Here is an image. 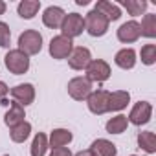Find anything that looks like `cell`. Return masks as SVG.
I'll use <instances>...</instances> for the list:
<instances>
[{
    "instance_id": "9",
    "label": "cell",
    "mask_w": 156,
    "mask_h": 156,
    "mask_svg": "<svg viewBox=\"0 0 156 156\" xmlns=\"http://www.w3.org/2000/svg\"><path fill=\"white\" fill-rule=\"evenodd\" d=\"M108 98H110V92H107V90H92V94L87 98L88 110L96 116L107 114L108 112Z\"/></svg>"
},
{
    "instance_id": "13",
    "label": "cell",
    "mask_w": 156,
    "mask_h": 156,
    "mask_svg": "<svg viewBox=\"0 0 156 156\" xmlns=\"http://www.w3.org/2000/svg\"><path fill=\"white\" fill-rule=\"evenodd\" d=\"M94 9L96 11H99L108 22H116V20H119L121 19V8L116 4V2H110V0H98L96 2V6H94Z\"/></svg>"
},
{
    "instance_id": "5",
    "label": "cell",
    "mask_w": 156,
    "mask_h": 156,
    "mask_svg": "<svg viewBox=\"0 0 156 156\" xmlns=\"http://www.w3.org/2000/svg\"><path fill=\"white\" fill-rule=\"evenodd\" d=\"M85 72H87L85 77H87L90 83H105L108 77H110V73H112L110 64L105 59H92Z\"/></svg>"
},
{
    "instance_id": "14",
    "label": "cell",
    "mask_w": 156,
    "mask_h": 156,
    "mask_svg": "<svg viewBox=\"0 0 156 156\" xmlns=\"http://www.w3.org/2000/svg\"><path fill=\"white\" fill-rule=\"evenodd\" d=\"M64 15L66 13H64L62 8H59V6H48L44 9V13H42V24L46 28H50V30H57V28H61Z\"/></svg>"
},
{
    "instance_id": "10",
    "label": "cell",
    "mask_w": 156,
    "mask_h": 156,
    "mask_svg": "<svg viewBox=\"0 0 156 156\" xmlns=\"http://www.w3.org/2000/svg\"><path fill=\"white\" fill-rule=\"evenodd\" d=\"M92 61V53L88 48L85 46H73L70 57H68V66L75 72H81V70H87V66L90 64Z\"/></svg>"
},
{
    "instance_id": "29",
    "label": "cell",
    "mask_w": 156,
    "mask_h": 156,
    "mask_svg": "<svg viewBox=\"0 0 156 156\" xmlns=\"http://www.w3.org/2000/svg\"><path fill=\"white\" fill-rule=\"evenodd\" d=\"M8 94H9V87L4 81H0V105H9L8 103Z\"/></svg>"
},
{
    "instance_id": "33",
    "label": "cell",
    "mask_w": 156,
    "mask_h": 156,
    "mask_svg": "<svg viewBox=\"0 0 156 156\" xmlns=\"http://www.w3.org/2000/svg\"><path fill=\"white\" fill-rule=\"evenodd\" d=\"M77 6H88V0H75Z\"/></svg>"
},
{
    "instance_id": "1",
    "label": "cell",
    "mask_w": 156,
    "mask_h": 156,
    "mask_svg": "<svg viewBox=\"0 0 156 156\" xmlns=\"http://www.w3.org/2000/svg\"><path fill=\"white\" fill-rule=\"evenodd\" d=\"M19 50L22 53H26L28 57L41 53L42 50V35L37 30H26L19 35Z\"/></svg>"
},
{
    "instance_id": "12",
    "label": "cell",
    "mask_w": 156,
    "mask_h": 156,
    "mask_svg": "<svg viewBox=\"0 0 156 156\" xmlns=\"http://www.w3.org/2000/svg\"><path fill=\"white\" fill-rule=\"evenodd\" d=\"M9 92H11L13 101L22 105V107H28L35 101V87L31 83H20V85L13 87Z\"/></svg>"
},
{
    "instance_id": "32",
    "label": "cell",
    "mask_w": 156,
    "mask_h": 156,
    "mask_svg": "<svg viewBox=\"0 0 156 156\" xmlns=\"http://www.w3.org/2000/svg\"><path fill=\"white\" fill-rule=\"evenodd\" d=\"M6 9H8L6 2H4V0H0V15H4V13H6Z\"/></svg>"
},
{
    "instance_id": "6",
    "label": "cell",
    "mask_w": 156,
    "mask_h": 156,
    "mask_svg": "<svg viewBox=\"0 0 156 156\" xmlns=\"http://www.w3.org/2000/svg\"><path fill=\"white\" fill-rule=\"evenodd\" d=\"M68 96L75 101H87V98L92 94V83L83 75H77L68 81Z\"/></svg>"
},
{
    "instance_id": "23",
    "label": "cell",
    "mask_w": 156,
    "mask_h": 156,
    "mask_svg": "<svg viewBox=\"0 0 156 156\" xmlns=\"http://www.w3.org/2000/svg\"><path fill=\"white\" fill-rule=\"evenodd\" d=\"M30 134H31V123H28V121H22L9 129V138L13 143H24L30 138Z\"/></svg>"
},
{
    "instance_id": "19",
    "label": "cell",
    "mask_w": 156,
    "mask_h": 156,
    "mask_svg": "<svg viewBox=\"0 0 156 156\" xmlns=\"http://www.w3.org/2000/svg\"><path fill=\"white\" fill-rule=\"evenodd\" d=\"M22 121H26V110H24V107L22 105H19V103H11L9 105V108H8V112H6V116H4V123L11 129V127H15V125H19V123H22Z\"/></svg>"
},
{
    "instance_id": "3",
    "label": "cell",
    "mask_w": 156,
    "mask_h": 156,
    "mask_svg": "<svg viewBox=\"0 0 156 156\" xmlns=\"http://www.w3.org/2000/svg\"><path fill=\"white\" fill-rule=\"evenodd\" d=\"M4 64L13 75H24L30 70V57L26 53H22L19 48H15V50H9L6 53Z\"/></svg>"
},
{
    "instance_id": "27",
    "label": "cell",
    "mask_w": 156,
    "mask_h": 156,
    "mask_svg": "<svg viewBox=\"0 0 156 156\" xmlns=\"http://www.w3.org/2000/svg\"><path fill=\"white\" fill-rule=\"evenodd\" d=\"M140 59L145 66H152L156 62V44H145L140 50Z\"/></svg>"
},
{
    "instance_id": "21",
    "label": "cell",
    "mask_w": 156,
    "mask_h": 156,
    "mask_svg": "<svg viewBox=\"0 0 156 156\" xmlns=\"http://www.w3.org/2000/svg\"><path fill=\"white\" fill-rule=\"evenodd\" d=\"M118 6L127 9V13L130 17H141V15H145L149 2H145V0H121Z\"/></svg>"
},
{
    "instance_id": "2",
    "label": "cell",
    "mask_w": 156,
    "mask_h": 156,
    "mask_svg": "<svg viewBox=\"0 0 156 156\" xmlns=\"http://www.w3.org/2000/svg\"><path fill=\"white\" fill-rule=\"evenodd\" d=\"M108 26H110V22L96 9H90L85 15V31L90 37H103V35H107Z\"/></svg>"
},
{
    "instance_id": "4",
    "label": "cell",
    "mask_w": 156,
    "mask_h": 156,
    "mask_svg": "<svg viewBox=\"0 0 156 156\" xmlns=\"http://www.w3.org/2000/svg\"><path fill=\"white\" fill-rule=\"evenodd\" d=\"M59 30H61V35L73 41L75 37L83 35V31H85V17L79 13H68V15H64Z\"/></svg>"
},
{
    "instance_id": "35",
    "label": "cell",
    "mask_w": 156,
    "mask_h": 156,
    "mask_svg": "<svg viewBox=\"0 0 156 156\" xmlns=\"http://www.w3.org/2000/svg\"><path fill=\"white\" fill-rule=\"evenodd\" d=\"M4 156H9V154H4Z\"/></svg>"
},
{
    "instance_id": "15",
    "label": "cell",
    "mask_w": 156,
    "mask_h": 156,
    "mask_svg": "<svg viewBox=\"0 0 156 156\" xmlns=\"http://www.w3.org/2000/svg\"><path fill=\"white\" fill-rule=\"evenodd\" d=\"M114 62L121 70H132L136 66V62H138V53L132 48H121L114 55Z\"/></svg>"
},
{
    "instance_id": "34",
    "label": "cell",
    "mask_w": 156,
    "mask_h": 156,
    "mask_svg": "<svg viewBox=\"0 0 156 156\" xmlns=\"http://www.w3.org/2000/svg\"><path fill=\"white\" fill-rule=\"evenodd\" d=\"M130 156H138V154H130Z\"/></svg>"
},
{
    "instance_id": "30",
    "label": "cell",
    "mask_w": 156,
    "mask_h": 156,
    "mask_svg": "<svg viewBox=\"0 0 156 156\" xmlns=\"http://www.w3.org/2000/svg\"><path fill=\"white\" fill-rule=\"evenodd\" d=\"M50 156H73L70 147H57V149H51Z\"/></svg>"
},
{
    "instance_id": "16",
    "label": "cell",
    "mask_w": 156,
    "mask_h": 156,
    "mask_svg": "<svg viewBox=\"0 0 156 156\" xmlns=\"http://www.w3.org/2000/svg\"><path fill=\"white\" fill-rule=\"evenodd\" d=\"M72 140H73V134L68 129H53L48 136V145H50V149L66 147L72 143Z\"/></svg>"
},
{
    "instance_id": "18",
    "label": "cell",
    "mask_w": 156,
    "mask_h": 156,
    "mask_svg": "<svg viewBox=\"0 0 156 156\" xmlns=\"http://www.w3.org/2000/svg\"><path fill=\"white\" fill-rule=\"evenodd\" d=\"M90 151L94 156H116L118 154V147L110 140H105V138L94 140L90 145Z\"/></svg>"
},
{
    "instance_id": "31",
    "label": "cell",
    "mask_w": 156,
    "mask_h": 156,
    "mask_svg": "<svg viewBox=\"0 0 156 156\" xmlns=\"http://www.w3.org/2000/svg\"><path fill=\"white\" fill-rule=\"evenodd\" d=\"M73 156H94V154H92L90 149H87V151H79L77 154H73Z\"/></svg>"
},
{
    "instance_id": "25",
    "label": "cell",
    "mask_w": 156,
    "mask_h": 156,
    "mask_svg": "<svg viewBox=\"0 0 156 156\" xmlns=\"http://www.w3.org/2000/svg\"><path fill=\"white\" fill-rule=\"evenodd\" d=\"M50 149L48 145V136L44 132H37L33 136L31 147H30V154L31 156H46V151Z\"/></svg>"
},
{
    "instance_id": "26",
    "label": "cell",
    "mask_w": 156,
    "mask_h": 156,
    "mask_svg": "<svg viewBox=\"0 0 156 156\" xmlns=\"http://www.w3.org/2000/svg\"><path fill=\"white\" fill-rule=\"evenodd\" d=\"M140 31H141V37H147V39L156 37V15L154 13H145L143 15L141 24H140Z\"/></svg>"
},
{
    "instance_id": "8",
    "label": "cell",
    "mask_w": 156,
    "mask_h": 156,
    "mask_svg": "<svg viewBox=\"0 0 156 156\" xmlns=\"http://www.w3.org/2000/svg\"><path fill=\"white\" fill-rule=\"evenodd\" d=\"M151 118H152V105H151L149 101H138V103L130 108V112H129V116H127L129 123H132V125H136V127L147 125V123L151 121Z\"/></svg>"
},
{
    "instance_id": "17",
    "label": "cell",
    "mask_w": 156,
    "mask_h": 156,
    "mask_svg": "<svg viewBox=\"0 0 156 156\" xmlns=\"http://www.w3.org/2000/svg\"><path fill=\"white\" fill-rule=\"evenodd\" d=\"M129 103H130V94L127 90L110 92V98H108V112H121L123 108H127Z\"/></svg>"
},
{
    "instance_id": "22",
    "label": "cell",
    "mask_w": 156,
    "mask_h": 156,
    "mask_svg": "<svg viewBox=\"0 0 156 156\" xmlns=\"http://www.w3.org/2000/svg\"><path fill=\"white\" fill-rule=\"evenodd\" d=\"M138 147L147 152V154H154L156 152V134L152 130H143V132H138Z\"/></svg>"
},
{
    "instance_id": "20",
    "label": "cell",
    "mask_w": 156,
    "mask_h": 156,
    "mask_svg": "<svg viewBox=\"0 0 156 156\" xmlns=\"http://www.w3.org/2000/svg\"><path fill=\"white\" fill-rule=\"evenodd\" d=\"M41 9V0H20L17 6V13L24 20H31Z\"/></svg>"
},
{
    "instance_id": "28",
    "label": "cell",
    "mask_w": 156,
    "mask_h": 156,
    "mask_svg": "<svg viewBox=\"0 0 156 156\" xmlns=\"http://www.w3.org/2000/svg\"><path fill=\"white\" fill-rule=\"evenodd\" d=\"M11 44V30L6 22L0 20V48H9Z\"/></svg>"
},
{
    "instance_id": "11",
    "label": "cell",
    "mask_w": 156,
    "mask_h": 156,
    "mask_svg": "<svg viewBox=\"0 0 156 156\" xmlns=\"http://www.w3.org/2000/svg\"><path fill=\"white\" fill-rule=\"evenodd\" d=\"M116 37H118V41L123 42V44H132V42H136V41L141 37L140 22H138V20H127V22H123V24L116 30Z\"/></svg>"
},
{
    "instance_id": "7",
    "label": "cell",
    "mask_w": 156,
    "mask_h": 156,
    "mask_svg": "<svg viewBox=\"0 0 156 156\" xmlns=\"http://www.w3.org/2000/svg\"><path fill=\"white\" fill-rule=\"evenodd\" d=\"M72 50H73V41L68 39V37H64V35H55V37L50 41V44H48L50 55H51L53 59H57V61L68 59L70 53H72Z\"/></svg>"
},
{
    "instance_id": "24",
    "label": "cell",
    "mask_w": 156,
    "mask_h": 156,
    "mask_svg": "<svg viewBox=\"0 0 156 156\" xmlns=\"http://www.w3.org/2000/svg\"><path fill=\"white\" fill-rule=\"evenodd\" d=\"M127 127H129V119H127L125 114H118V116L110 118L105 125L108 134H123L127 130Z\"/></svg>"
}]
</instances>
